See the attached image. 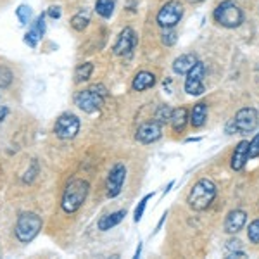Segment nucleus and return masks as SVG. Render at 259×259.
Masks as SVG:
<instances>
[{"mask_svg":"<svg viewBox=\"0 0 259 259\" xmlns=\"http://www.w3.org/2000/svg\"><path fill=\"white\" fill-rule=\"evenodd\" d=\"M89 182L87 180H81V178H76V180H71L68 183L64 190V195H62V209L68 214H73L76 212L78 209L81 207V204L85 202L87 195H89Z\"/></svg>","mask_w":259,"mask_h":259,"instance_id":"1","label":"nucleus"},{"mask_svg":"<svg viewBox=\"0 0 259 259\" xmlns=\"http://www.w3.org/2000/svg\"><path fill=\"white\" fill-rule=\"evenodd\" d=\"M216 197V185L207 178H202L192 187L189 194V206L195 211H204L212 204V200Z\"/></svg>","mask_w":259,"mask_h":259,"instance_id":"2","label":"nucleus"},{"mask_svg":"<svg viewBox=\"0 0 259 259\" xmlns=\"http://www.w3.org/2000/svg\"><path fill=\"white\" fill-rule=\"evenodd\" d=\"M107 97V89L104 85H94L87 90H81L74 95V104L83 111V112H92L99 111L104 106V99Z\"/></svg>","mask_w":259,"mask_h":259,"instance_id":"3","label":"nucleus"},{"mask_svg":"<svg viewBox=\"0 0 259 259\" xmlns=\"http://www.w3.org/2000/svg\"><path fill=\"white\" fill-rule=\"evenodd\" d=\"M214 21L223 28H239L244 23V12L233 0H225L214 9Z\"/></svg>","mask_w":259,"mask_h":259,"instance_id":"4","label":"nucleus"},{"mask_svg":"<svg viewBox=\"0 0 259 259\" xmlns=\"http://www.w3.org/2000/svg\"><path fill=\"white\" fill-rule=\"evenodd\" d=\"M41 225H44V221L36 212H23L16 223V237L19 242L28 244L40 233Z\"/></svg>","mask_w":259,"mask_h":259,"instance_id":"5","label":"nucleus"},{"mask_svg":"<svg viewBox=\"0 0 259 259\" xmlns=\"http://www.w3.org/2000/svg\"><path fill=\"white\" fill-rule=\"evenodd\" d=\"M259 124V114L254 107H244L235 114L232 119L233 132L240 133V135H247V133L254 132Z\"/></svg>","mask_w":259,"mask_h":259,"instance_id":"6","label":"nucleus"},{"mask_svg":"<svg viewBox=\"0 0 259 259\" xmlns=\"http://www.w3.org/2000/svg\"><path fill=\"white\" fill-rule=\"evenodd\" d=\"M183 18V6L178 0H169L157 12V24L161 28H175Z\"/></svg>","mask_w":259,"mask_h":259,"instance_id":"7","label":"nucleus"},{"mask_svg":"<svg viewBox=\"0 0 259 259\" xmlns=\"http://www.w3.org/2000/svg\"><path fill=\"white\" fill-rule=\"evenodd\" d=\"M204 76H206V64L197 61L195 66L187 73L185 92L189 95H202L204 94Z\"/></svg>","mask_w":259,"mask_h":259,"instance_id":"8","label":"nucleus"},{"mask_svg":"<svg viewBox=\"0 0 259 259\" xmlns=\"http://www.w3.org/2000/svg\"><path fill=\"white\" fill-rule=\"evenodd\" d=\"M54 132H56V135L62 140L74 139V137L78 135V132H80V119H78L74 114L66 112V114H62L57 118Z\"/></svg>","mask_w":259,"mask_h":259,"instance_id":"9","label":"nucleus"},{"mask_svg":"<svg viewBox=\"0 0 259 259\" xmlns=\"http://www.w3.org/2000/svg\"><path fill=\"white\" fill-rule=\"evenodd\" d=\"M126 180V168L124 164H116L114 168L109 171V177H107V182H106V194L107 197L114 199L118 197L123 190V183Z\"/></svg>","mask_w":259,"mask_h":259,"instance_id":"10","label":"nucleus"},{"mask_svg":"<svg viewBox=\"0 0 259 259\" xmlns=\"http://www.w3.org/2000/svg\"><path fill=\"white\" fill-rule=\"evenodd\" d=\"M137 45V35L132 28H124L123 31L119 33L118 40H116L114 47H112V52L116 56H128Z\"/></svg>","mask_w":259,"mask_h":259,"instance_id":"11","label":"nucleus"},{"mask_svg":"<svg viewBox=\"0 0 259 259\" xmlns=\"http://www.w3.org/2000/svg\"><path fill=\"white\" fill-rule=\"evenodd\" d=\"M161 124L156 123V121H149V123H144L142 126L137 130V140L140 144H152V142L161 139Z\"/></svg>","mask_w":259,"mask_h":259,"instance_id":"12","label":"nucleus"},{"mask_svg":"<svg viewBox=\"0 0 259 259\" xmlns=\"http://www.w3.org/2000/svg\"><path fill=\"white\" fill-rule=\"evenodd\" d=\"M245 221H247V214L242 209H233L228 212L227 220H225V232L227 233H239L242 228L245 227Z\"/></svg>","mask_w":259,"mask_h":259,"instance_id":"13","label":"nucleus"},{"mask_svg":"<svg viewBox=\"0 0 259 259\" xmlns=\"http://www.w3.org/2000/svg\"><path fill=\"white\" fill-rule=\"evenodd\" d=\"M247 145H249L247 140H242L240 144L235 147V150H233L232 169H235V171H242V169H244L245 162L249 161V157H247Z\"/></svg>","mask_w":259,"mask_h":259,"instance_id":"14","label":"nucleus"},{"mask_svg":"<svg viewBox=\"0 0 259 259\" xmlns=\"http://www.w3.org/2000/svg\"><path fill=\"white\" fill-rule=\"evenodd\" d=\"M156 85V76L149 71H140L135 78H133V83H132V89L135 92H144V90H149Z\"/></svg>","mask_w":259,"mask_h":259,"instance_id":"15","label":"nucleus"},{"mask_svg":"<svg viewBox=\"0 0 259 259\" xmlns=\"http://www.w3.org/2000/svg\"><path fill=\"white\" fill-rule=\"evenodd\" d=\"M195 62H197V57H195L194 54H183V56L175 59L173 71L177 74H187L195 66Z\"/></svg>","mask_w":259,"mask_h":259,"instance_id":"16","label":"nucleus"},{"mask_svg":"<svg viewBox=\"0 0 259 259\" xmlns=\"http://www.w3.org/2000/svg\"><path fill=\"white\" fill-rule=\"evenodd\" d=\"M187 121H189V112H187L185 107H178V109L171 111L169 123L175 132H183L187 126Z\"/></svg>","mask_w":259,"mask_h":259,"instance_id":"17","label":"nucleus"},{"mask_svg":"<svg viewBox=\"0 0 259 259\" xmlns=\"http://www.w3.org/2000/svg\"><path fill=\"white\" fill-rule=\"evenodd\" d=\"M207 119V106L204 102H199L194 106V109H192V114H190V123L194 128H200L204 126V123H206Z\"/></svg>","mask_w":259,"mask_h":259,"instance_id":"18","label":"nucleus"},{"mask_svg":"<svg viewBox=\"0 0 259 259\" xmlns=\"http://www.w3.org/2000/svg\"><path fill=\"white\" fill-rule=\"evenodd\" d=\"M124 216H126V211H118V212H112V214L102 216V218L99 220V230H102V232H107V230H111L112 227L119 225L121 221H123Z\"/></svg>","mask_w":259,"mask_h":259,"instance_id":"19","label":"nucleus"},{"mask_svg":"<svg viewBox=\"0 0 259 259\" xmlns=\"http://www.w3.org/2000/svg\"><path fill=\"white\" fill-rule=\"evenodd\" d=\"M89 23H90V16L87 11H80L78 14H74L73 18H71V26L76 31H83L89 26Z\"/></svg>","mask_w":259,"mask_h":259,"instance_id":"20","label":"nucleus"},{"mask_svg":"<svg viewBox=\"0 0 259 259\" xmlns=\"http://www.w3.org/2000/svg\"><path fill=\"white\" fill-rule=\"evenodd\" d=\"M92 73H94V64H92V62H85V64H80L76 68V71H74V81L81 83V81L90 80Z\"/></svg>","mask_w":259,"mask_h":259,"instance_id":"21","label":"nucleus"},{"mask_svg":"<svg viewBox=\"0 0 259 259\" xmlns=\"http://www.w3.org/2000/svg\"><path fill=\"white\" fill-rule=\"evenodd\" d=\"M95 11H97L99 16L102 18H111L112 12H114V0H97L95 4Z\"/></svg>","mask_w":259,"mask_h":259,"instance_id":"22","label":"nucleus"},{"mask_svg":"<svg viewBox=\"0 0 259 259\" xmlns=\"http://www.w3.org/2000/svg\"><path fill=\"white\" fill-rule=\"evenodd\" d=\"M171 111H173V109H171L169 106H161L159 109L156 111V116H154V119H156V123H159V124L169 123Z\"/></svg>","mask_w":259,"mask_h":259,"instance_id":"23","label":"nucleus"},{"mask_svg":"<svg viewBox=\"0 0 259 259\" xmlns=\"http://www.w3.org/2000/svg\"><path fill=\"white\" fill-rule=\"evenodd\" d=\"M177 40H178L177 31H175L173 28H164V31H162V35H161L162 44H164L166 47H171V45L177 44Z\"/></svg>","mask_w":259,"mask_h":259,"instance_id":"24","label":"nucleus"},{"mask_svg":"<svg viewBox=\"0 0 259 259\" xmlns=\"http://www.w3.org/2000/svg\"><path fill=\"white\" fill-rule=\"evenodd\" d=\"M247 237L252 244H259V220H254L247 228Z\"/></svg>","mask_w":259,"mask_h":259,"instance_id":"25","label":"nucleus"},{"mask_svg":"<svg viewBox=\"0 0 259 259\" xmlns=\"http://www.w3.org/2000/svg\"><path fill=\"white\" fill-rule=\"evenodd\" d=\"M11 81H12L11 69H7V68H4V66H0V90L7 89V87L11 85Z\"/></svg>","mask_w":259,"mask_h":259,"instance_id":"26","label":"nucleus"},{"mask_svg":"<svg viewBox=\"0 0 259 259\" xmlns=\"http://www.w3.org/2000/svg\"><path fill=\"white\" fill-rule=\"evenodd\" d=\"M247 157H249V159L259 157V133L249 142V145H247Z\"/></svg>","mask_w":259,"mask_h":259,"instance_id":"27","label":"nucleus"},{"mask_svg":"<svg viewBox=\"0 0 259 259\" xmlns=\"http://www.w3.org/2000/svg\"><path fill=\"white\" fill-rule=\"evenodd\" d=\"M149 199H152V194L145 195V197L140 200L139 206H137V209H135V216H133V220H135V223H139V221L142 220V216H144V211H145V206H147Z\"/></svg>","mask_w":259,"mask_h":259,"instance_id":"28","label":"nucleus"},{"mask_svg":"<svg viewBox=\"0 0 259 259\" xmlns=\"http://www.w3.org/2000/svg\"><path fill=\"white\" fill-rule=\"evenodd\" d=\"M16 16L19 18L21 24H26L30 21V16H31V9L28 6H19L18 11H16Z\"/></svg>","mask_w":259,"mask_h":259,"instance_id":"29","label":"nucleus"},{"mask_svg":"<svg viewBox=\"0 0 259 259\" xmlns=\"http://www.w3.org/2000/svg\"><path fill=\"white\" fill-rule=\"evenodd\" d=\"M36 173H38V162L36 161H33L31 162V168L26 171V173H24V182L26 183H31L33 180H35V177H36Z\"/></svg>","mask_w":259,"mask_h":259,"instance_id":"30","label":"nucleus"},{"mask_svg":"<svg viewBox=\"0 0 259 259\" xmlns=\"http://www.w3.org/2000/svg\"><path fill=\"white\" fill-rule=\"evenodd\" d=\"M38 38H40L38 33L33 30V28L26 33V35H24V41H26V44L30 45V47H36V44H38Z\"/></svg>","mask_w":259,"mask_h":259,"instance_id":"31","label":"nucleus"},{"mask_svg":"<svg viewBox=\"0 0 259 259\" xmlns=\"http://www.w3.org/2000/svg\"><path fill=\"white\" fill-rule=\"evenodd\" d=\"M33 30H35L36 33H38V36L41 38V36L45 35V18H44V14L38 16L35 21V24H33Z\"/></svg>","mask_w":259,"mask_h":259,"instance_id":"32","label":"nucleus"},{"mask_svg":"<svg viewBox=\"0 0 259 259\" xmlns=\"http://www.w3.org/2000/svg\"><path fill=\"white\" fill-rule=\"evenodd\" d=\"M47 14L50 16L52 19H59L61 18V7L59 6H52V7H49V11H47Z\"/></svg>","mask_w":259,"mask_h":259,"instance_id":"33","label":"nucleus"},{"mask_svg":"<svg viewBox=\"0 0 259 259\" xmlns=\"http://www.w3.org/2000/svg\"><path fill=\"white\" fill-rule=\"evenodd\" d=\"M240 247H242V242L239 239H233L227 244V249L230 250V252H232V250H240Z\"/></svg>","mask_w":259,"mask_h":259,"instance_id":"34","label":"nucleus"},{"mask_svg":"<svg viewBox=\"0 0 259 259\" xmlns=\"http://www.w3.org/2000/svg\"><path fill=\"white\" fill-rule=\"evenodd\" d=\"M230 259H235V257H247V254L244 252V250H232V252L228 254Z\"/></svg>","mask_w":259,"mask_h":259,"instance_id":"35","label":"nucleus"},{"mask_svg":"<svg viewBox=\"0 0 259 259\" xmlns=\"http://www.w3.org/2000/svg\"><path fill=\"white\" fill-rule=\"evenodd\" d=\"M7 114H9V109H7L6 106H0V123H2V121L6 119Z\"/></svg>","mask_w":259,"mask_h":259,"instance_id":"36","label":"nucleus"},{"mask_svg":"<svg viewBox=\"0 0 259 259\" xmlns=\"http://www.w3.org/2000/svg\"><path fill=\"white\" fill-rule=\"evenodd\" d=\"M173 185H175V182H169V185L166 187L164 190H162V194H168V192H169V189H171V187H173Z\"/></svg>","mask_w":259,"mask_h":259,"instance_id":"37","label":"nucleus"},{"mask_svg":"<svg viewBox=\"0 0 259 259\" xmlns=\"http://www.w3.org/2000/svg\"><path fill=\"white\" fill-rule=\"evenodd\" d=\"M140 250H142V245H139V249H137V252H135V257H140Z\"/></svg>","mask_w":259,"mask_h":259,"instance_id":"38","label":"nucleus"},{"mask_svg":"<svg viewBox=\"0 0 259 259\" xmlns=\"http://www.w3.org/2000/svg\"><path fill=\"white\" fill-rule=\"evenodd\" d=\"M189 2H192V4H200V2H204V0H189Z\"/></svg>","mask_w":259,"mask_h":259,"instance_id":"39","label":"nucleus"}]
</instances>
